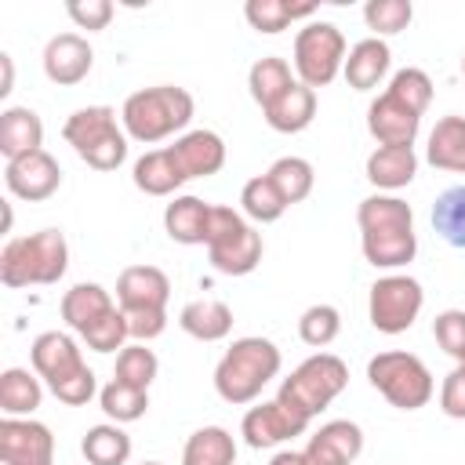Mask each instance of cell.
Returning a JSON list of instances; mask_svg holds the SVG:
<instances>
[{
	"instance_id": "1",
	"label": "cell",
	"mask_w": 465,
	"mask_h": 465,
	"mask_svg": "<svg viewBox=\"0 0 465 465\" xmlns=\"http://www.w3.org/2000/svg\"><path fill=\"white\" fill-rule=\"evenodd\" d=\"M69 265V247L58 229H40L33 236H15L0 251V280L7 287L58 283Z\"/></svg>"
},
{
	"instance_id": "2",
	"label": "cell",
	"mask_w": 465,
	"mask_h": 465,
	"mask_svg": "<svg viewBox=\"0 0 465 465\" xmlns=\"http://www.w3.org/2000/svg\"><path fill=\"white\" fill-rule=\"evenodd\" d=\"M280 371V349L269 338H240L214 367V389L225 403H251Z\"/></svg>"
},
{
	"instance_id": "3",
	"label": "cell",
	"mask_w": 465,
	"mask_h": 465,
	"mask_svg": "<svg viewBox=\"0 0 465 465\" xmlns=\"http://www.w3.org/2000/svg\"><path fill=\"white\" fill-rule=\"evenodd\" d=\"M193 120V94L174 84L134 91L124 102V127L138 142H160Z\"/></svg>"
},
{
	"instance_id": "4",
	"label": "cell",
	"mask_w": 465,
	"mask_h": 465,
	"mask_svg": "<svg viewBox=\"0 0 465 465\" xmlns=\"http://www.w3.org/2000/svg\"><path fill=\"white\" fill-rule=\"evenodd\" d=\"M345 385H349V367H345L334 352H316V356H309L291 378H283L276 400H280L287 411H294L298 418L312 421Z\"/></svg>"
},
{
	"instance_id": "5",
	"label": "cell",
	"mask_w": 465,
	"mask_h": 465,
	"mask_svg": "<svg viewBox=\"0 0 465 465\" xmlns=\"http://www.w3.org/2000/svg\"><path fill=\"white\" fill-rule=\"evenodd\" d=\"M207 254H211V265L218 272H225V276H247L262 262V236L232 207H211Z\"/></svg>"
},
{
	"instance_id": "6",
	"label": "cell",
	"mask_w": 465,
	"mask_h": 465,
	"mask_svg": "<svg viewBox=\"0 0 465 465\" xmlns=\"http://www.w3.org/2000/svg\"><path fill=\"white\" fill-rule=\"evenodd\" d=\"M367 381L400 411H418L432 400V374L411 352H378L367 363Z\"/></svg>"
},
{
	"instance_id": "7",
	"label": "cell",
	"mask_w": 465,
	"mask_h": 465,
	"mask_svg": "<svg viewBox=\"0 0 465 465\" xmlns=\"http://www.w3.org/2000/svg\"><path fill=\"white\" fill-rule=\"evenodd\" d=\"M345 62V36L331 22H309L294 36V69L305 87H327Z\"/></svg>"
},
{
	"instance_id": "8",
	"label": "cell",
	"mask_w": 465,
	"mask_h": 465,
	"mask_svg": "<svg viewBox=\"0 0 465 465\" xmlns=\"http://www.w3.org/2000/svg\"><path fill=\"white\" fill-rule=\"evenodd\" d=\"M421 283L411 276H381L371 287V323L381 334H403L421 312Z\"/></svg>"
},
{
	"instance_id": "9",
	"label": "cell",
	"mask_w": 465,
	"mask_h": 465,
	"mask_svg": "<svg viewBox=\"0 0 465 465\" xmlns=\"http://www.w3.org/2000/svg\"><path fill=\"white\" fill-rule=\"evenodd\" d=\"M0 461L4 465H54V436L40 421L4 418L0 421Z\"/></svg>"
},
{
	"instance_id": "10",
	"label": "cell",
	"mask_w": 465,
	"mask_h": 465,
	"mask_svg": "<svg viewBox=\"0 0 465 465\" xmlns=\"http://www.w3.org/2000/svg\"><path fill=\"white\" fill-rule=\"evenodd\" d=\"M4 182H7V189L18 196V200H47V196H54L58 193V185H62V167L54 163V156H47L44 149H36V153H29V156H18V160H11L7 163V171H4Z\"/></svg>"
},
{
	"instance_id": "11",
	"label": "cell",
	"mask_w": 465,
	"mask_h": 465,
	"mask_svg": "<svg viewBox=\"0 0 465 465\" xmlns=\"http://www.w3.org/2000/svg\"><path fill=\"white\" fill-rule=\"evenodd\" d=\"M91 65H94V51H91V44H87L84 36H76V33H58V36H51L47 47H44V73H47V80L58 84V87L80 84V80L91 73Z\"/></svg>"
},
{
	"instance_id": "12",
	"label": "cell",
	"mask_w": 465,
	"mask_h": 465,
	"mask_svg": "<svg viewBox=\"0 0 465 465\" xmlns=\"http://www.w3.org/2000/svg\"><path fill=\"white\" fill-rule=\"evenodd\" d=\"M305 425H309L305 418H298V414L287 411L280 400H272V403L251 407V411L243 414V440H247V447L265 450V447H276V443H283V440H291V436H302Z\"/></svg>"
},
{
	"instance_id": "13",
	"label": "cell",
	"mask_w": 465,
	"mask_h": 465,
	"mask_svg": "<svg viewBox=\"0 0 465 465\" xmlns=\"http://www.w3.org/2000/svg\"><path fill=\"white\" fill-rule=\"evenodd\" d=\"M418 127H421V116L411 105H403L400 98H392L389 91L378 94L367 109V131L381 145H414Z\"/></svg>"
},
{
	"instance_id": "14",
	"label": "cell",
	"mask_w": 465,
	"mask_h": 465,
	"mask_svg": "<svg viewBox=\"0 0 465 465\" xmlns=\"http://www.w3.org/2000/svg\"><path fill=\"white\" fill-rule=\"evenodd\" d=\"M363 450V432L352 421H327L316 436H309L305 465H352Z\"/></svg>"
},
{
	"instance_id": "15",
	"label": "cell",
	"mask_w": 465,
	"mask_h": 465,
	"mask_svg": "<svg viewBox=\"0 0 465 465\" xmlns=\"http://www.w3.org/2000/svg\"><path fill=\"white\" fill-rule=\"evenodd\" d=\"M120 309H163L171 298V280L156 265H131L116 280Z\"/></svg>"
},
{
	"instance_id": "16",
	"label": "cell",
	"mask_w": 465,
	"mask_h": 465,
	"mask_svg": "<svg viewBox=\"0 0 465 465\" xmlns=\"http://www.w3.org/2000/svg\"><path fill=\"white\" fill-rule=\"evenodd\" d=\"M29 356H33V371H36L40 378H47V385H54V381L76 374L80 367H87V363L80 360L76 341H73L69 334H58V331L40 334V338L33 341Z\"/></svg>"
},
{
	"instance_id": "17",
	"label": "cell",
	"mask_w": 465,
	"mask_h": 465,
	"mask_svg": "<svg viewBox=\"0 0 465 465\" xmlns=\"http://www.w3.org/2000/svg\"><path fill=\"white\" fill-rule=\"evenodd\" d=\"M171 149H174V156H178L185 178L218 174L222 163H225V142H222L214 131H189V134L178 138Z\"/></svg>"
},
{
	"instance_id": "18",
	"label": "cell",
	"mask_w": 465,
	"mask_h": 465,
	"mask_svg": "<svg viewBox=\"0 0 465 465\" xmlns=\"http://www.w3.org/2000/svg\"><path fill=\"white\" fill-rule=\"evenodd\" d=\"M418 174V156L411 145H378L367 156V182L378 189H403Z\"/></svg>"
},
{
	"instance_id": "19",
	"label": "cell",
	"mask_w": 465,
	"mask_h": 465,
	"mask_svg": "<svg viewBox=\"0 0 465 465\" xmlns=\"http://www.w3.org/2000/svg\"><path fill=\"white\" fill-rule=\"evenodd\" d=\"M163 229L174 243H207L211 203H203L200 196H178L163 211Z\"/></svg>"
},
{
	"instance_id": "20",
	"label": "cell",
	"mask_w": 465,
	"mask_h": 465,
	"mask_svg": "<svg viewBox=\"0 0 465 465\" xmlns=\"http://www.w3.org/2000/svg\"><path fill=\"white\" fill-rule=\"evenodd\" d=\"M40 142H44V124H40V116L33 109L18 105V109L0 113V153L7 156V163L18 160V156L36 153Z\"/></svg>"
},
{
	"instance_id": "21",
	"label": "cell",
	"mask_w": 465,
	"mask_h": 465,
	"mask_svg": "<svg viewBox=\"0 0 465 465\" xmlns=\"http://www.w3.org/2000/svg\"><path fill=\"white\" fill-rule=\"evenodd\" d=\"M185 182V171L174 156V149H153L134 163V185L149 196H167Z\"/></svg>"
},
{
	"instance_id": "22",
	"label": "cell",
	"mask_w": 465,
	"mask_h": 465,
	"mask_svg": "<svg viewBox=\"0 0 465 465\" xmlns=\"http://www.w3.org/2000/svg\"><path fill=\"white\" fill-rule=\"evenodd\" d=\"M116 305H113V298H109V291H102L98 283H76L73 291H65V298H62V320L73 327V331H87V327H94L98 320H105L109 312H113Z\"/></svg>"
},
{
	"instance_id": "23",
	"label": "cell",
	"mask_w": 465,
	"mask_h": 465,
	"mask_svg": "<svg viewBox=\"0 0 465 465\" xmlns=\"http://www.w3.org/2000/svg\"><path fill=\"white\" fill-rule=\"evenodd\" d=\"M312 116H316V91L305 87V84H294L280 102H272V105L265 109V124H269L272 131H280V134H298V131H305V127L312 124Z\"/></svg>"
},
{
	"instance_id": "24",
	"label": "cell",
	"mask_w": 465,
	"mask_h": 465,
	"mask_svg": "<svg viewBox=\"0 0 465 465\" xmlns=\"http://www.w3.org/2000/svg\"><path fill=\"white\" fill-rule=\"evenodd\" d=\"M182 331L193 334L196 341H222L229 331H232V309L225 302H214V298H200V302H189L178 316Z\"/></svg>"
},
{
	"instance_id": "25",
	"label": "cell",
	"mask_w": 465,
	"mask_h": 465,
	"mask_svg": "<svg viewBox=\"0 0 465 465\" xmlns=\"http://www.w3.org/2000/svg\"><path fill=\"white\" fill-rule=\"evenodd\" d=\"M425 156L440 171L465 174V116H443V120H436V127L429 134Z\"/></svg>"
},
{
	"instance_id": "26",
	"label": "cell",
	"mask_w": 465,
	"mask_h": 465,
	"mask_svg": "<svg viewBox=\"0 0 465 465\" xmlns=\"http://www.w3.org/2000/svg\"><path fill=\"white\" fill-rule=\"evenodd\" d=\"M418 251L414 229H381V232H363V258L374 269H396L407 265Z\"/></svg>"
},
{
	"instance_id": "27",
	"label": "cell",
	"mask_w": 465,
	"mask_h": 465,
	"mask_svg": "<svg viewBox=\"0 0 465 465\" xmlns=\"http://www.w3.org/2000/svg\"><path fill=\"white\" fill-rule=\"evenodd\" d=\"M385 73H389V47H385V40H378V36L360 40V44L349 51V58H345V80H349V87H356V91L378 87V80H381Z\"/></svg>"
},
{
	"instance_id": "28",
	"label": "cell",
	"mask_w": 465,
	"mask_h": 465,
	"mask_svg": "<svg viewBox=\"0 0 465 465\" xmlns=\"http://www.w3.org/2000/svg\"><path fill=\"white\" fill-rule=\"evenodd\" d=\"M247 87H251V98H254V102L262 105V113H265L272 102H280V98L294 87L291 65H287L283 58H276V54L258 58V62L251 65V73H247Z\"/></svg>"
},
{
	"instance_id": "29",
	"label": "cell",
	"mask_w": 465,
	"mask_h": 465,
	"mask_svg": "<svg viewBox=\"0 0 465 465\" xmlns=\"http://www.w3.org/2000/svg\"><path fill=\"white\" fill-rule=\"evenodd\" d=\"M236 461V443L225 429L218 425H207V429H196L189 440H185V450H182V465H232Z\"/></svg>"
},
{
	"instance_id": "30",
	"label": "cell",
	"mask_w": 465,
	"mask_h": 465,
	"mask_svg": "<svg viewBox=\"0 0 465 465\" xmlns=\"http://www.w3.org/2000/svg\"><path fill=\"white\" fill-rule=\"evenodd\" d=\"M40 400H44V389H40V381H36L29 371L11 367V371L0 374V411H4L7 418L33 414V411L40 407Z\"/></svg>"
},
{
	"instance_id": "31",
	"label": "cell",
	"mask_w": 465,
	"mask_h": 465,
	"mask_svg": "<svg viewBox=\"0 0 465 465\" xmlns=\"http://www.w3.org/2000/svg\"><path fill=\"white\" fill-rule=\"evenodd\" d=\"M360 232H381V229H414V211L396 196H367L356 211Z\"/></svg>"
},
{
	"instance_id": "32",
	"label": "cell",
	"mask_w": 465,
	"mask_h": 465,
	"mask_svg": "<svg viewBox=\"0 0 465 465\" xmlns=\"http://www.w3.org/2000/svg\"><path fill=\"white\" fill-rule=\"evenodd\" d=\"M87 465H124L131 458V436L120 425H94L80 443Z\"/></svg>"
},
{
	"instance_id": "33",
	"label": "cell",
	"mask_w": 465,
	"mask_h": 465,
	"mask_svg": "<svg viewBox=\"0 0 465 465\" xmlns=\"http://www.w3.org/2000/svg\"><path fill=\"white\" fill-rule=\"evenodd\" d=\"M113 127H116V113L109 105H87V109H80V113H73L65 120L62 134H65V142L76 153H84L87 145H94L98 138H105Z\"/></svg>"
},
{
	"instance_id": "34",
	"label": "cell",
	"mask_w": 465,
	"mask_h": 465,
	"mask_svg": "<svg viewBox=\"0 0 465 465\" xmlns=\"http://www.w3.org/2000/svg\"><path fill=\"white\" fill-rule=\"evenodd\" d=\"M316 11V4H287V0H251L247 7H243V15H247V22L258 29V33H280V29H287L294 18H309Z\"/></svg>"
},
{
	"instance_id": "35",
	"label": "cell",
	"mask_w": 465,
	"mask_h": 465,
	"mask_svg": "<svg viewBox=\"0 0 465 465\" xmlns=\"http://www.w3.org/2000/svg\"><path fill=\"white\" fill-rule=\"evenodd\" d=\"M269 182L276 185V193L291 203H302L309 193H312V163L302 160V156H280L272 167H269Z\"/></svg>"
},
{
	"instance_id": "36",
	"label": "cell",
	"mask_w": 465,
	"mask_h": 465,
	"mask_svg": "<svg viewBox=\"0 0 465 465\" xmlns=\"http://www.w3.org/2000/svg\"><path fill=\"white\" fill-rule=\"evenodd\" d=\"M432 229L450 247H465V185H454V189L436 196V203H432Z\"/></svg>"
},
{
	"instance_id": "37",
	"label": "cell",
	"mask_w": 465,
	"mask_h": 465,
	"mask_svg": "<svg viewBox=\"0 0 465 465\" xmlns=\"http://www.w3.org/2000/svg\"><path fill=\"white\" fill-rule=\"evenodd\" d=\"M98 403L102 411L120 425V421H138L145 411H149V392L145 389H134V385H124V381H109L102 392H98Z\"/></svg>"
},
{
	"instance_id": "38",
	"label": "cell",
	"mask_w": 465,
	"mask_h": 465,
	"mask_svg": "<svg viewBox=\"0 0 465 465\" xmlns=\"http://www.w3.org/2000/svg\"><path fill=\"white\" fill-rule=\"evenodd\" d=\"M240 203H243V211H247L254 222H276V218L287 211V200L276 193V185L269 182V174L251 178V182L243 185V193H240Z\"/></svg>"
},
{
	"instance_id": "39",
	"label": "cell",
	"mask_w": 465,
	"mask_h": 465,
	"mask_svg": "<svg viewBox=\"0 0 465 465\" xmlns=\"http://www.w3.org/2000/svg\"><path fill=\"white\" fill-rule=\"evenodd\" d=\"M338 331H341V316H338L334 305H312V309H305L302 320H298V334H302V341L312 345V349L331 345V341L338 338Z\"/></svg>"
},
{
	"instance_id": "40",
	"label": "cell",
	"mask_w": 465,
	"mask_h": 465,
	"mask_svg": "<svg viewBox=\"0 0 465 465\" xmlns=\"http://www.w3.org/2000/svg\"><path fill=\"white\" fill-rule=\"evenodd\" d=\"M156 371H160V363H156V356H153V349H145V345H131V349H120V356H116V381H124V385H134V389H149V381L156 378Z\"/></svg>"
},
{
	"instance_id": "41",
	"label": "cell",
	"mask_w": 465,
	"mask_h": 465,
	"mask_svg": "<svg viewBox=\"0 0 465 465\" xmlns=\"http://www.w3.org/2000/svg\"><path fill=\"white\" fill-rule=\"evenodd\" d=\"M363 18H367V25H371L374 33L392 36V33H403V29L411 25L414 7H411V0H371V4L363 7Z\"/></svg>"
},
{
	"instance_id": "42",
	"label": "cell",
	"mask_w": 465,
	"mask_h": 465,
	"mask_svg": "<svg viewBox=\"0 0 465 465\" xmlns=\"http://www.w3.org/2000/svg\"><path fill=\"white\" fill-rule=\"evenodd\" d=\"M389 94L400 98L403 105H411L421 116L429 109V102H432V80L421 69H400L392 76V84H389Z\"/></svg>"
},
{
	"instance_id": "43",
	"label": "cell",
	"mask_w": 465,
	"mask_h": 465,
	"mask_svg": "<svg viewBox=\"0 0 465 465\" xmlns=\"http://www.w3.org/2000/svg\"><path fill=\"white\" fill-rule=\"evenodd\" d=\"M87 167H94V171H116L120 163H124V156H127V138L120 134V127H113L105 138H98L94 145H87L84 153H76Z\"/></svg>"
},
{
	"instance_id": "44",
	"label": "cell",
	"mask_w": 465,
	"mask_h": 465,
	"mask_svg": "<svg viewBox=\"0 0 465 465\" xmlns=\"http://www.w3.org/2000/svg\"><path fill=\"white\" fill-rule=\"evenodd\" d=\"M432 334H436V345H440L447 356H454L458 363L465 360V312H461V309L440 312L436 323H432Z\"/></svg>"
},
{
	"instance_id": "45",
	"label": "cell",
	"mask_w": 465,
	"mask_h": 465,
	"mask_svg": "<svg viewBox=\"0 0 465 465\" xmlns=\"http://www.w3.org/2000/svg\"><path fill=\"white\" fill-rule=\"evenodd\" d=\"M80 338H84L94 352H113V349H120L124 338H131V334H127V320H124V312L113 309L105 320H98L94 327H87Z\"/></svg>"
},
{
	"instance_id": "46",
	"label": "cell",
	"mask_w": 465,
	"mask_h": 465,
	"mask_svg": "<svg viewBox=\"0 0 465 465\" xmlns=\"http://www.w3.org/2000/svg\"><path fill=\"white\" fill-rule=\"evenodd\" d=\"M124 320H127V334L138 338V341H149L156 334H163L167 327V312L163 309H120Z\"/></svg>"
},
{
	"instance_id": "47",
	"label": "cell",
	"mask_w": 465,
	"mask_h": 465,
	"mask_svg": "<svg viewBox=\"0 0 465 465\" xmlns=\"http://www.w3.org/2000/svg\"><path fill=\"white\" fill-rule=\"evenodd\" d=\"M51 392H54L62 403H69V407L87 403V400L94 396V374H91V367H80L76 374H69V378L54 381V385H51Z\"/></svg>"
},
{
	"instance_id": "48",
	"label": "cell",
	"mask_w": 465,
	"mask_h": 465,
	"mask_svg": "<svg viewBox=\"0 0 465 465\" xmlns=\"http://www.w3.org/2000/svg\"><path fill=\"white\" fill-rule=\"evenodd\" d=\"M65 11L80 29H105L109 18H113V4L109 0H69Z\"/></svg>"
},
{
	"instance_id": "49",
	"label": "cell",
	"mask_w": 465,
	"mask_h": 465,
	"mask_svg": "<svg viewBox=\"0 0 465 465\" xmlns=\"http://www.w3.org/2000/svg\"><path fill=\"white\" fill-rule=\"evenodd\" d=\"M440 407H443V414H450V418L465 421V367H461V363L443 378Z\"/></svg>"
},
{
	"instance_id": "50",
	"label": "cell",
	"mask_w": 465,
	"mask_h": 465,
	"mask_svg": "<svg viewBox=\"0 0 465 465\" xmlns=\"http://www.w3.org/2000/svg\"><path fill=\"white\" fill-rule=\"evenodd\" d=\"M0 69H4V76H0V98H4V94H11V80H15L11 54H0Z\"/></svg>"
},
{
	"instance_id": "51",
	"label": "cell",
	"mask_w": 465,
	"mask_h": 465,
	"mask_svg": "<svg viewBox=\"0 0 465 465\" xmlns=\"http://www.w3.org/2000/svg\"><path fill=\"white\" fill-rule=\"evenodd\" d=\"M269 465H305V454L302 450H280Z\"/></svg>"
},
{
	"instance_id": "52",
	"label": "cell",
	"mask_w": 465,
	"mask_h": 465,
	"mask_svg": "<svg viewBox=\"0 0 465 465\" xmlns=\"http://www.w3.org/2000/svg\"><path fill=\"white\" fill-rule=\"evenodd\" d=\"M142 465H160V461H142Z\"/></svg>"
},
{
	"instance_id": "53",
	"label": "cell",
	"mask_w": 465,
	"mask_h": 465,
	"mask_svg": "<svg viewBox=\"0 0 465 465\" xmlns=\"http://www.w3.org/2000/svg\"><path fill=\"white\" fill-rule=\"evenodd\" d=\"M461 73H465V58H461Z\"/></svg>"
},
{
	"instance_id": "54",
	"label": "cell",
	"mask_w": 465,
	"mask_h": 465,
	"mask_svg": "<svg viewBox=\"0 0 465 465\" xmlns=\"http://www.w3.org/2000/svg\"><path fill=\"white\" fill-rule=\"evenodd\" d=\"M461 367H465V360H461Z\"/></svg>"
}]
</instances>
